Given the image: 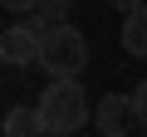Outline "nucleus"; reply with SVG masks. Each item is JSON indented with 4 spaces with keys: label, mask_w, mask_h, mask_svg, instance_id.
<instances>
[{
    "label": "nucleus",
    "mask_w": 147,
    "mask_h": 137,
    "mask_svg": "<svg viewBox=\"0 0 147 137\" xmlns=\"http://www.w3.org/2000/svg\"><path fill=\"white\" fill-rule=\"evenodd\" d=\"M39 49H44V30L34 25H10L0 34V59L10 68H25V64H39Z\"/></svg>",
    "instance_id": "obj_3"
},
{
    "label": "nucleus",
    "mask_w": 147,
    "mask_h": 137,
    "mask_svg": "<svg viewBox=\"0 0 147 137\" xmlns=\"http://www.w3.org/2000/svg\"><path fill=\"white\" fill-rule=\"evenodd\" d=\"M5 137H44L39 108H10L5 113Z\"/></svg>",
    "instance_id": "obj_6"
},
{
    "label": "nucleus",
    "mask_w": 147,
    "mask_h": 137,
    "mask_svg": "<svg viewBox=\"0 0 147 137\" xmlns=\"http://www.w3.org/2000/svg\"><path fill=\"white\" fill-rule=\"evenodd\" d=\"M44 137H64V132H44Z\"/></svg>",
    "instance_id": "obj_11"
},
{
    "label": "nucleus",
    "mask_w": 147,
    "mask_h": 137,
    "mask_svg": "<svg viewBox=\"0 0 147 137\" xmlns=\"http://www.w3.org/2000/svg\"><path fill=\"white\" fill-rule=\"evenodd\" d=\"M93 122H98V132H103V137H127V127L137 122V108H132V93H108V98L98 103Z\"/></svg>",
    "instance_id": "obj_4"
},
{
    "label": "nucleus",
    "mask_w": 147,
    "mask_h": 137,
    "mask_svg": "<svg viewBox=\"0 0 147 137\" xmlns=\"http://www.w3.org/2000/svg\"><path fill=\"white\" fill-rule=\"evenodd\" d=\"M132 108H137V122L147 127V79H142V83L132 88Z\"/></svg>",
    "instance_id": "obj_8"
},
{
    "label": "nucleus",
    "mask_w": 147,
    "mask_h": 137,
    "mask_svg": "<svg viewBox=\"0 0 147 137\" xmlns=\"http://www.w3.org/2000/svg\"><path fill=\"white\" fill-rule=\"evenodd\" d=\"M34 20H39L44 30L64 25V20H69V0H39V10H34Z\"/></svg>",
    "instance_id": "obj_7"
},
{
    "label": "nucleus",
    "mask_w": 147,
    "mask_h": 137,
    "mask_svg": "<svg viewBox=\"0 0 147 137\" xmlns=\"http://www.w3.org/2000/svg\"><path fill=\"white\" fill-rule=\"evenodd\" d=\"M108 5H113V10H118V15H132V10H137V5H147V0H108Z\"/></svg>",
    "instance_id": "obj_10"
},
{
    "label": "nucleus",
    "mask_w": 147,
    "mask_h": 137,
    "mask_svg": "<svg viewBox=\"0 0 147 137\" xmlns=\"http://www.w3.org/2000/svg\"><path fill=\"white\" fill-rule=\"evenodd\" d=\"M5 10H15V15H34L39 10V0H0Z\"/></svg>",
    "instance_id": "obj_9"
},
{
    "label": "nucleus",
    "mask_w": 147,
    "mask_h": 137,
    "mask_svg": "<svg viewBox=\"0 0 147 137\" xmlns=\"http://www.w3.org/2000/svg\"><path fill=\"white\" fill-rule=\"evenodd\" d=\"M39 68L49 79H79L88 68V39L74 25H54L44 30V49H39Z\"/></svg>",
    "instance_id": "obj_2"
},
{
    "label": "nucleus",
    "mask_w": 147,
    "mask_h": 137,
    "mask_svg": "<svg viewBox=\"0 0 147 137\" xmlns=\"http://www.w3.org/2000/svg\"><path fill=\"white\" fill-rule=\"evenodd\" d=\"M39 122H44V132H79L84 122H88V93H84V83L79 79H54L44 93H39Z\"/></svg>",
    "instance_id": "obj_1"
},
{
    "label": "nucleus",
    "mask_w": 147,
    "mask_h": 137,
    "mask_svg": "<svg viewBox=\"0 0 147 137\" xmlns=\"http://www.w3.org/2000/svg\"><path fill=\"white\" fill-rule=\"evenodd\" d=\"M123 49L132 59H147V5H137L132 15H123Z\"/></svg>",
    "instance_id": "obj_5"
}]
</instances>
